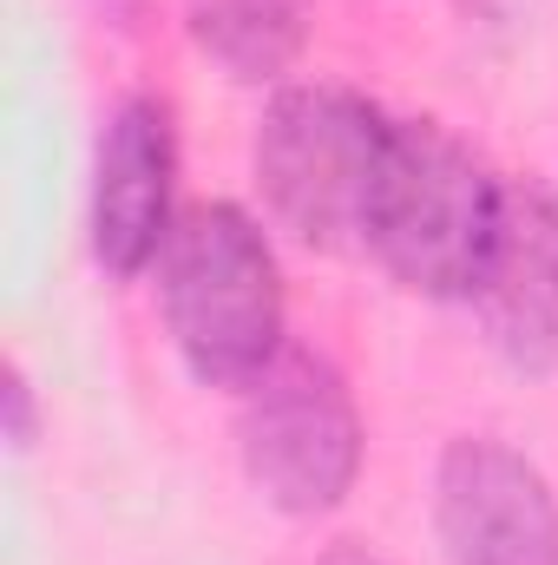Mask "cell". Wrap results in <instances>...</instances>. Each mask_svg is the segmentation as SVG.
<instances>
[{
    "label": "cell",
    "instance_id": "cell-10",
    "mask_svg": "<svg viewBox=\"0 0 558 565\" xmlns=\"http://www.w3.org/2000/svg\"><path fill=\"white\" fill-rule=\"evenodd\" d=\"M315 565H382L375 553H362V546H335V553H322Z\"/></svg>",
    "mask_w": 558,
    "mask_h": 565
},
{
    "label": "cell",
    "instance_id": "cell-6",
    "mask_svg": "<svg viewBox=\"0 0 558 565\" xmlns=\"http://www.w3.org/2000/svg\"><path fill=\"white\" fill-rule=\"evenodd\" d=\"M466 302L486 329V349L513 375L558 369V198L546 184L533 178L506 184L486 264Z\"/></svg>",
    "mask_w": 558,
    "mask_h": 565
},
{
    "label": "cell",
    "instance_id": "cell-1",
    "mask_svg": "<svg viewBox=\"0 0 558 565\" xmlns=\"http://www.w3.org/2000/svg\"><path fill=\"white\" fill-rule=\"evenodd\" d=\"M158 309L204 388H250L282 355V270L264 224L230 198L178 211L158 250Z\"/></svg>",
    "mask_w": 558,
    "mask_h": 565
},
{
    "label": "cell",
    "instance_id": "cell-2",
    "mask_svg": "<svg viewBox=\"0 0 558 565\" xmlns=\"http://www.w3.org/2000/svg\"><path fill=\"white\" fill-rule=\"evenodd\" d=\"M395 119L348 86H282L257 126V184L282 231L309 250H368Z\"/></svg>",
    "mask_w": 558,
    "mask_h": 565
},
{
    "label": "cell",
    "instance_id": "cell-4",
    "mask_svg": "<svg viewBox=\"0 0 558 565\" xmlns=\"http://www.w3.org/2000/svg\"><path fill=\"white\" fill-rule=\"evenodd\" d=\"M237 454L250 487L277 513L289 520L335 513L362 473V415L342 369L322 349L282 342V355L244 388Z\"/></svg>",
    "mask_w": 558,
    "mask_h": 565
},
{
    "label": "cell",
    "instance_id": "cell-8",
    "mask_svg": "<svg viewBox=\"0 0 558 565\" xmlns=\"http://www.w3.org/2000/svg\"><path fill=\"white\" fill-rule=\"evenodd\" d=\"M315 0H184L191 40L230 73V79H282L309 46Z\"/></svg>",
    "mask_w": 558,
    "mask_h": 565
},
{
    "label": "cell",
    "instance_id": "cell-5",
    "mask_svg": "<svg viewBox=\"0 0 558 565\" xmlns=\"http://www.w3.org/2000/svg\"><path fill=\"white\" fill-rule=\"evenodd\" d=\"M433 533L447 565H558V493L500 434H460L433 467Z\"/></svg>",
    "mask_w": 558,
    "mask_h": 565
},
{
    "label": "cell",
    "instance_id": "cell-7",
    "mask_svg": "<svg viewBox=\"0 0 558 565\" xmlns=\"http://www.w3.org/2000/svg\"><path fill=\"white\" fill-rule=\"evenodd\" d=\"M178 126L171 106L132 93L119 99V113L99 132V158H93V257L106 277H139L144 264H158L178 211Z\"/></svg>",
    "mask_w": 558,
    "mask_h": 565
},
{
    "label": "cell",
    "instance_id": "cell-9",
    "mask_svg": "<svg viewBox=\"0 0 558 565\" xmlns=\"http://www.w3.org/2000/svg\"><path fill=\"white\" fill-rule=\"evenodd\" d=\"M0 402H7V440H13V447H33V440H40V408H33V382H26L20 362H7Z\"/></svg>",
    "mask_w": 558,
    "mask_h": 565
},
{
    "label": "cell",
    "instance_id": "cell-3",
    "mask_svg": "<svg viewBox=\"0 0 558 565\" xmlns=\"http://www.w3.org/2000/svg\"><path fill=\"white\" fill-rule=\"evenodd\" d=\"M500 198L506 184L486 171V158L453 139L440 119H395L368 250L401 289L427 302H460L473 296V277L486 264Z\"/></svg>",
    "mask_w": 558,
    "mask_h": 565
}]
</instances>
